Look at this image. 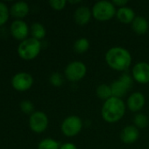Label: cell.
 <instances>
[{"label":"cell","mask_w":149,"mask_h":149,"mask_svg":"<svg viewBox=\"0 0 149 149\" xmlns=\"http://www.w3.org/2000/svg\"><path fill=\"white\" fill-rule=\"evenodd\" d=\"M105 61L108 65L116 71H126L132 63V56L129 51L121 46H113L105 53Z\"/></svg>","instance_id":"1"},{"label":"cell","mask_w":149,"mask_h":149,"mask_svg":"<svg viewBox=\"0 0 149 149\" xmlns=\"http://www.w3.org/2000/svg\"><path fill=\"white\" fill-rule=\"evenodd\" d=\"M126 108V104L122 99L112 96L104 102L101 110L102 118L108 123L118 122L124 117Z\"/></svg>","instance_id":"2"},{"label":"cell","mask_w":149,"mask_h":149,"mask_svg":"<svg viewBox=\"0 0 149 149\" xmlns=\"http://www.w3.org/2000/svg\"><path fill=\"white\" fill-rule=\"evenodd\" d=\"M92 16L98 21H108L116 16V6L112 1L101 0L95 3L92 9Z\"/></svg>","instance_id":"3"},{"label":"cell","mask_w":149,"mask_h":149,"mask_svg":"<svg viewBox=\"0 0 149 149\" xmlns=\"http://www.w3.org/2000/svg\"><path fill=\"white\" fill-rule=\"evenodd\" d=\"M41 49V43L34 38H27L18 47V55L24 59H32L38 56Z\"/></svg>","instance_id":"4"},{"label":"cell","mask_w":149,"mask_h":149,"mask_svg":"<svg viewBox=\"0 0 149 149\" xmlns=\"http://www.w3.org/2000/svg\"><path fill=\"white\" fill-rule=\"evenodd\" d=\"M87 72V66L79 60H75L68 64L65 68V77L72 82L79 81L83 79Z\"/></svg>","instance_id":"5"},{"label":"cell","mask_w":149,"mask_h":149,"mask_svg":"<svg viewBox=\"0 0 149 149\" xmlns=\"http://www.w3.org/2000/svg\"><path fill=\"white\" fill-rule=\"evenodd\" d=\"M83 128V121L80 117L76 115L68 116L61 123V129L64 135L73 137L77 135Z\"/></svg>","instance_id":"6"},{"label":"cell","mask_w":149,"mask_h":149,"mask_svg":"<svg viewBox=\"0 0 149 149\" xmlns=\"http://www.w3.org/2000/svg\"><path fill=\"white\" fill-rule=\"evenodd\" d=\"M29 126L30 128L35 133L40 134L44 132L48 126V118L47 114L41 111L33 112L30 115Z\"/></svg>","instance_id":"7"},{"label":"cell","mask_w":149,"mask_h":149,"mask_svg":"<svg viewBox=\"0 0 149 149\" xmlns=\"http://www.w3.org/2000/svg\"><path fill=\"white\" fill-rule=\"evenodd\" d=\"M32 83H33L32 76L28 72H21L15 74L11 79L12 86L16 90L20 92L29 89L32 86Z\"/></svg>","instance_id":"8"},{"label":"cell","mask_w":149,"mask_h":149,"mask_svg":"<svg viewBox=\"0 0 149 149\" xmlns=\"http://www.w3.org/2000/svg\"><path fill=\"white\" fill-rule=\"evenodd\" d=\"M132 76L140 84L149 82V64L147 62H138L132 70Z\"/></svg>","instance_id":"9"},{"label":"cell","mask_w":149,"mask_h":149,"mask_svg":"<svg viewBox=\"0 0 149 149\" xmlns=\"http://www.w3.org/2000/svg\"><path fill=\"white\" fill-rule=\"evenodd\" d=\"M11 32L14 38L17 39H25L27 38V35L29 32V28L27 24L21 20V19H17L13 21L11 24Z\"/></svg>","instance_id":"10"},{"label":"cell","mask_w":149,"mask_h":149,"mask_svg":"<svg viewBox=\"0 0 149 149\" xmlns=\"http://www.w3.org/2000/svg\"><path fill=\"white\" fill-rule=\"evenodd\" d=\"M146 103V99L143 93L141 92L133 93L127 99V107L132 112L141 111Z\"/></svg>","instance_id":"11"},{"label":"cell","mask_w":149,"mask_h":149,"mask_svg":"<svg viewBox=\"0 0 149 149\" xmlns=\"http://www.w3.org/2000/svg\"><path fill=\"white\" fill-rule=\"evenodd\" d=\"M140 137V131L134 125H128L125 127L120 133V139L126 144H133L138 141Z\"/></svg>","instance_id":"12"},{"label":"cell","mask_w":149,"mask_h":149,"mask_svg":"<svg viewBox=\"0 0 149 149\" xmlns=\"http://www.w3.org/2000/svg\"><path fill=\"white\" fill-rule=\"evenodd\" d=\"M92 17V10L85 5H81L77 7L74 13V18L76 24L80 25H84L90 21Z\"/></svg>","instance_id":"13"},{"label":"cell","mask_w":149,"mask_h":149,"mask_svg":"<svg viewBox=\"0 0 149 149\" xmlns=\"http://www.w3.org/2000/svg\"><path fill=\"white\" fill-rule=\"evenodd\" d=\"M116 17L121 23L132 24L134 18L136 17V15L133 8L128 7V6H124L117 10Z\"/></svg>","instance_id":"14"},{"label":"cell","mask_w":149,"mask_h":149,"mask_svg":"<svg viewBox=\"0 0 149 149\" xmlns=\"http://www.w3.org/2000/svg\"><path fill=\"white\" fill-rule=\"evenodd\" d=\"M110 86H111V88H112V96L113 97L119 98V99H121L122 97H124L127 93V92L129 91V89L131 88L128 85H126L120 79L113 81Z\"/></svg>","instance_id":"15"},{"label":"cell","mask_w":149,"mask_h":149,"mask_svg":"<svg viewBox=\"0 0 149 149\" xmlns=\"http://www.w3.org/2000/svg\"><path fill=\"white\" fill-rule=\"evenodd\" d=\"M10 12L13 17H24L29 12V5L25 1H18L11 5Z\"/></svg>","instance_id":"16"},{"label":"cell","mask_w":149,"mask_h":149,"mask_svg":"<svg viewBox=\"0 0 149 149\" xmlns=\"http://www.w3.org/2000/svg\"><path fill=\"white\" fill-rule=\"evenodd\" d=\"M148 21L142 16H136L132 23V28L133 31L139 35H143L148 31Z\"/></svg>","instance_id":"17"},{"label":"cell","mask_w":149,"mask_h":149,"mask_svg":"<svg viewBox=\"0 0 149 149\" xmlns=\"http://www.w3.org/2000/svg\"><path fill=\"white\" fill-rule=\"evenodd\" d=\"M96 93L99 99H101L105 101L112 97V92L111 86L106 85V84L99 85L96 89Z\"/></svg>","instance_id":"18"},{"label":"cell","mask_w":149,"mask_h":149,"mask_svg":"<svg viewBox=\"0 0 149 149\" xmlns=\"http://www.w3.org/2000/svg\"><path fill=\"white\" fill-rule=\"evenodd\" d=\"M46 29L44 27V25L40 23H33L31 26V34L32 36V38L40 40L41 38H43L46 36Z\"/></svg>","instance_id":"19"},{"label":"cell","mask_w":149,"mask_h":149,"mask_svg":"<svg viewBox=\"0 0 149 149\" xmlns=\"http://www.w3.org/2000/svg\"><path fill=\"white\" fill-rule=\"evenodd\" d=\"M90 48V41L86 38H80L74 43V50L77 53H84Z\"/></svg>","instance_id":"20"},{"label":"cell","mask_w":149,"mask_h":149,"mask_svg":"<svg viewBox=\"0 0 149 149\" xmlns=\"http://www.w3.org/2000/svg\"><path fill=\"white\" fill-rule=\"evenodd\" d=\"M60 143L52 138H46L42 140L39 145L38 149H60Z\"/></svg>","instance_id":"21"},{"label":"cell","mask_w":149,"mask_h":149,"mask_svg":"<svg viewBox=\"0 0 149 149\" xmlns=\"http://www.w3.org/2000/svg\"><path fill=\"white\" fill-rule=\"evenodd\" d=\"M133 123L137 128H141V129L146 128L148 125V118L144 113H139L135 114L133 118Z\"/></svg>","instance_id":"22"},{"label":"cell","mask_w":149,"mask_h":149,"mask_svg":"<svg viewBox=\"0 0 149 149\" xmlns=\"http://www.w3.org/2000/svg\"><path fill=\"white\" fill-rule=\"evenodd\" d=\"M49 81L54 86H61L64 82L63 76L59 72H53L49 77Z\"/></svg>","instance_id":"23"},{"label":"cell","mask_w":149,"mask_h":149,"mask_svg":"<svg viewBox=\"0 0 149 149\" xmlns=\"http://www.w3.org/2000/svg\"><path fill=\"white\" fill-rule=\"evenodd\" d=\"M9 17V10L7 5L3 3L0 2V25L4 24Z\"/></svg>","instance_id":"24"},{"label":"cell","mask_w":149,"mask_h":149,"mask_svg":"<svg viewBox=\"0 0 149 149\" xmlns=\"http://www.w3.org/2000/svg\"><path fill=\"white\" fill-rule=\"evenodd\" d=\"M20 108L25 113H32L34 110V106L32 102L29 100H23L20 102Z\"/></svg>","instance_id":"25"},{"label":"cell","mask_w":149,"mask_h":149,"mask_svg":"<svg viewBox=\"0 0 149 149\" xmlns=\"http://www.w3.org/2000/svg\"><path fill=\"white\" fill-rule=\"evenodd\" d=\"M48 3L53 9L57 10H62L67 4L66 0H50Z\"/></svg>","instance_id":"26"},{"label":"cell","mask_w":149,"mask_h":149,"mask_svg":"<svg viewBox=\"0 0 149 149\" xmlns=\"http://www.w3.org/2000/svg\"><path fill=\"white\" fill-rule=\"evenodd\" d=\"M112 3L115 6H119L120 8V7L126 6L128 0H112Z\"/></svg>","instance_id":"27"},{"label":"cell","mask_w":149,"mask_h":149,"mask_svg":"<svg viewBox=\"0 0 149 149\" xmlns=\"http://www.w3.org/2000/svg\"><path fill=\"white\" fill-rule=\"evenodd\" d=\"M60 149H77V147L71 142H66L62 145H61Z\"/></svg>","instance_id":"28"},{"label":"cell","mask_w":149,"mask_h":149,"mask_svg":"<svg viewBox=\"0 0 149 149\" xmlns=\"http://www.w3.org/2000/svg\"><path fill=\"white\" fill-rule=\"evenodd\" d=\"M71 3H80V1H70Z\"/></svg>","instance_id":"29"}]
</instances>
